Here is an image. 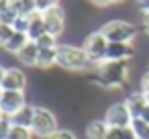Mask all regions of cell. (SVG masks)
Returning a JSON list of instances; mask_svg holds the SVG:
<instances>
[{"mask_svg":"<svg viewBox=\"0 0 149 139\" xmlns=\"http://www.w3.org/2000/svg\"><path fill=\"white\" fill-rule=\"evenodd\" d=\"M125 104H127V108H129L131 117H133V119H139V117H141V112H143V108L147 106V96H145V92H141V90L131 92V94L127 96Z\"/></svg>","mask_w":149,"mask_h":139,"instance_id":"cell-12","label":"cell"},{"mask_svg":"<svg viewBox=\"0 0 149 139\" xmlns=\"http://www.w3.org/2000/svg\"><path fill=\"white\" fill-rule=\"evenodd\" d=\"M145 96H147V102H149V94H145Z\"/></svg>","mask_w":149,"mask_h":139,"instance_id":"cell-39","label":"cell"},{"mask_svg":"<svg viewBox=\"0 0 149 139\" xmlns=\"http://www.w3.org/2000/svg\"><path fill=\"white\" fill-rule=\"evenodd\" d=\"M49 139H78V137H76L70 129H57V131H55Z\"/></svg>","mask_w":149,"mask_h":139,"instance_id":"cell-28","label":"cell"},{"mask_svg":"<svg viewBox=\"0 0 149 139\" xmlns=\"http://www.w3.org/2000/svg\"><path fill=\"white\" fill-rule=\"evenodd\" d=\"M33 115H35V106L27 104V106H23L19 112H15V115L10 117V123H13V125H19V127H29V129H31Z\"/></svg>","mask_w":149,"mask_h":139,"instance_id":"cell-15","label":"cell"},{"mask_svg":"<svg viewBox=\"0 0 149 139\" xmlns=\"http://www.w3.org/2000/svg\"><path fill=\"white\" fill-rule=\"evenodd\" d=\"M135 4L141 13H149V0H135Z\"/></svg>","mask_w":149,"mask_h":139,"instance_id":"cell-31","label":"cell"},{"mask_svg":"<svg viewBox=\"0 0 149 139\" xmlns=\"http://www.w3.org/2000/svg\"><path fill=\"white\" fill-rule=\"evenodd\" d=\"M131 129L135 133L137 139H149V123L143 119H133L131 121Z\"/></svg>","mask_w":149,"mask_h":139,"instance_id":"cell-19","label":"cell"},{"mask_svg":"<svg viewBox=\"0 0 149 139\" xmlns=\"http://www.w3.org/2000/svg\"><path fill=\"white\" fill-rule=\"evenodd\" d=\"M35 43H37V47H39V49H53V47H57V45H59V43H57V37H53V35H49V33L41 35Z\"/></svg>","mask_w":149,"mask_h":139,"instance_id":"cell-22","label":"cell"},{"mask_svg":"<svg viewBox=\"0 0 149 139\" xmlns=\"http://www.w3.org/2000/svg\"><path fill=\"white\" fill-rule=\"evenodd\" d=\"M13 35H15V29L10 25H0V47H4Z\"/></svg>","mask_w":149,"mask_h":139,"instance_id":"cell-23","label":"cell"},{"mask_svg":"<svg viewBox=\"0 0 149 139\" xmlns=\"http://www.w3.org/2000/svg\"><path fill=\"white\" fill-rule=\"evenodd\" d=\"M10 127H13V123H10L8 117H2V119H0V139H6V137H8Z\"/></svg>","mask_w":149,"mask_h":139,"instance_id":"cell-27","label":"cell"},{"mask_svg":"<svg viewBox=\"0 0 149 139\" xmlns=\"http://www.w3.org/2000/svg\"><path fill=\"white\" fill-rule=\"evenodd\" d=\"M57 47H59V45H57ZM57 47H53V49H39L37 68H41V70H49V68L57 66Z\"/></svg>","mask_w":149,"mask_h":139,"instance_id":"cell-16","label":"cell"},{"mask_svg":"<svg viewBox=\"0 0 149 139\" xmlns=\"http://www.w3.org/2000/svg\"><path fill=\"white\" fill-rule=\"evenodd\" d=\"M57 66L68 72H82V70H88L92 66V61L82 47L65 43V45L57 47Z\"/></svg>","mask_w":149,"mask_h":139,"instance_id":"cell-2","label":"cell"},{"mask_svg":"<svg viewBox=\"0 0 149 139\" xmlns=\"http://www.w3.org/2000/svg\"><path fill=\"white\" fill-rule=\"evenodd\" d=\"M13 29L19 31V33H27V29H29V17L19 15V17L15 19V23H13Z\"/></svg>","mask_w":149,"mask_h":139,"instance_id":"cell-24","label":"cell"},{"mask_svg":"<svg viewBox=\"0 0 149 139\" xmlns=\"http://www.w3.org/2000/svg\"><path fill=\"white\" fill-rule=\"evenodd\" d=\"M133 53H135L133 43H108L106 59H110V61H125V59H131Z\"/></svg>","mask_w":149,"mask_h":139,"instance_id":"cell-10","label":"cell"},{"mask_svg":"<svg viewBox=\"0 0 149 139\" xmlns=\"http://www.w3.org/2000/svg\"><path fill=\"white\" fill-rule=\"evenodd\" d=\"M108 125L104 123V119H96L86 127V139H106L108 137Z\"/></svg>","mask_w":149,"mask_h":139,"instance_id":"cell-14","label":"cell"},{"mask_svg":"<svg viewBox=\"0 0 149 139\" xmlns=\"http://www.w3.org/2000/svg\"><path fill=\"white\" fill-rule=\"evenodd\" d=\"M23 106H27V98L25 92H17V90H4L2 100H0V110L4 117H13L15 112H19Z\"/></svg>","mask_w":149,"mask_h":139,"instance_id":"cell-8","label":"cell"},{"mask_svg":"<svg viewBox=\"0 0 149 139\" xmlns=\"http://www.w3.org/2000/svg\"><path fill=\"white\" fill-rule=\"evenodd\" d=\"M141 92H145V94H149V70L143 74V78H141Z\"/></svg>","mask_w":149,"mask_h":139,"instance_id":"cell-29","label":"cell"},{"mask_svg":"<svg viewBox=\"0 0 149 139\" xmlns=\"http://www.w3.org/2000/svg\"><path fill=\"white\" fill-rule=\"evenodd\" d=\"M31 131H33V135L39 137V139H49V137L57 131V117H55L49 108H45V106H35Z\"/></svg>","mask_w":149,"mask_h":139,"instance_id":"cell-4","label":"cell"},{"mask_svg":"<svg viewBox=\"0 0 149 139\" xmlns=\"http://www.w3.org/2000/svg\"><path fill=\"white\" fill-rule=\"evenodd\" d=\"M96 74V84L104 90H118L127 84L129 74H131V59L125 61H110L104 59L94 68Z\"/></svg>","mask_w":149,"mask_h":139,"instance_id":"cell-1","label":"cell"},{"mask_svg":"<svg viewBox=\"0 0 149 139\" xmlns=\"http://www.w3.org/2000/svg\"><path fill=\"white\" fill-rule=\"evenodd\" d=\"M139 119H143V121H147L149 123V102H147V106L143 108V112H141V117Z\"/></svg>","mask_w":149,"mask_h":139,"instance_id":"cell-33","label":"cell"},{"mask_svg":"<svg viewBox=\"0 0 149 139\" xmlns=\"http://www.w3.org/2000/svg\"><path fill=\"white\" fill-rule=\"evenodd\" d=\"M141 25H143V33L149 37V13H143V19H141Z\"/></svg>","mask_w":149,"mask_h":139,"instance_id":"cell-30","label":"cell"},{"mask_svg":"<svg viewBox=\"0 0 149 139\" xmlns=\"http://www.w3.org/2000/svg\"><path fill=\"white\" fill-rule=\"evenodd\" d=\"M45 21H43V13L35 10L33 15H29V29H27V37L29 41H37L41 35H45Z\"/></svg>","mask_w":149,"mask_h":139,"instance_id":"cell-11","label":"cell"},{"mask_svg":"<svg viewBox=\"0 0 149 139\" xmlns=\"http://www.w3.org/2000/svg\"><path fill=\"white\" fill-rule=\"evenodd\" d=\"M100 33L108 39V43H133L137 37L135 25L120 21V19H114V21H108L106 25H102Z\"/></svg>","mask_w":149,"mask_h":139,"instance_id":"cell-3","label":"cell"},{"mask_svg":"<svg viewBox=\"0 0 149 139\" xmlns=\"http://www.w3.org/2000/svg\"><path fill=\"white\" fill-rule=\"evenodd\" d=\"M33 131L29 127H19V125H13L10 127V133L6 139H33Z\"/></svg>","mask_w":149,"mask_h":139,"instance_id":"cell-21","label":"cell"},{"mask_svg":"<svg viewBox=\"0 0 149 139\" xmlns=\"http://www.w3.org/2000/svg\"><path fill=\"white\" fill-rule=\"evenodd\" d=\"M6 8H10V0H0V13L6 10Z\"/></svg>","mask_w":149,"mask_h":139,"instance_id":"cell-34","label":"cell"},{"mask_svg":"<svg viewBox=\"0 0 149 139\" xmlns=\"http://www.w3.org/2000/svg\"><path fill=\"white\" fill-rule=\"evenodd\" d=\"M27 86V76L23 70L19 68H8L2 80V90H17V92H25Z\"/></svg>","mask_w":149,"mask_h":139,"instance_id":"cell-9","label":"cell"},{"mask_svg":"<svg viewBox=\"0 0 149 139\" xmlns=\"http://www.w3.org/2000/svg\"><path fill=\"white\" fill-rule=\"evenodd\" d=\"M4 74H6V68L0 66V88H2V80H4Z\"/></svg>","mask_w":149,"mask_h":139,"instance_id":"cell-35","label":"cell"},{"mask_svg":"<svg viewBox=\"0 0 149 139\" xmlns=\"http://www.w3.org/2000/svg\"><path fill=\"white\" fill-rule=\"evenodd\" d=\"M10 8L17 15H25V17H29V15H33L37 10L35 0H10Z\"/></svg>","mask_w":149,"mask_h":139,"instance_id":"cell-18","label":"cell"},{"mask_svg":"<svg viewBox=\"0 0 149 139\" xmlns=\"http://www.w3.org/2000/svg\"><path fill=\"white\" fill-rule=\"evenodd\" d=\"M131 121H133V117H131L125 102H114L104 112V123L108 127H129Z\"/></svg>","mask_w":149,"mask_h":139,"instance_id":"cell-6","label":"cell"},{"mask_svg":"<svg viewBox=\"0 0 149 139\" xmlns=\"http://www.w3.org/2000/svg\"><path fill=\"white\" fill-rule=\"evenodd\" d=\"M106 139H137V137H135V133L129 125V127H110Z\"/></svg>","mask_w":149,"mask_h":139,"instance_id":"cell-20","label":"cell"},{"mask_svg":"<svg viewBox=\"0 0 149 139\" xmlns=\"http://www.w3.org/2000/svg\"><path fill=\"white\" fill-rule=\"evenodd\" d=\"M43 21H45L47 33L53 37H59L65 29V10L61 6H53V8L43 13Z\"/></svg>","mask_w":149,"mask_h":139,"instance_id":"cell-7","label":"cell"},{"mask_svg":"<svg viewBox=\"0 0 149 139\" xmlns=\"http://www.w3.org/2000/svg\"><path fill=\"white\" fill-rule=\"evenodd\" d=\"M2 117H4V115H2V110H0V119H2Z\"/></svg>","mask_w":149,"mask_h":139,"instance_id":"cell-38","label":"cell"},{"mask_svg":"<svg viewBox=\"0 0 149 139\" xmlns=\"http://www.w3.org/2000/svg\"><path fill=\"white\" fill-rule=\"evenodd\" d=\"M27 43H29L27 33H19V31H15V35L8 39V43H6L2 49H4V51H8V53H15V55H17V53L27 45Z\"/></svg>","mask_w":149,"mask_h":139,"instance_id":"cell-17","label":"cell"},{"mask_svg":"<svg viewBox=\"0 0 149 139\" xmlns=\"http://www.w3.org/2000/svg\"><path fill=\"white\" fill-rule=\"evenodd\" d=\"M120 2H125V0H110V4H120Z\"/></svg>","mask_w":149,"mask_h":139,"instance_id":"cell-36","label":"cell"},{"mask_svg":"<svg viewBox=\"0 0 149 139\" xmlns=\"http://www.w3.org/2000/svg\"><path fill=\"white\" fill-rule=\"evenodd\" d=\"M17 57H19V61H21L23 66H37V57H39V47H37V43H35V41H29V43L17 53Z\"/></svg>","mask_w":149,"mask_h":139,"instance_id":"cell-13","label":"cell"},{"mask_svg":"<svg viewBox=\"0 0 149 139\" xmlns=\"http://www.w3.org/2000/svg\"><path fill=\"white\" fill-rule=\"evenodd\" d=\"M35 6H37L39 13H45L53 6H59V0H35Z\"/></svg>","mask_w":149,"mask_h":139,"instance_id":"cell-26","label":"cell"},{"mask_svg":"<svg viewBox=\"0 0 149 139\" xmlns=\"http://www.w3.org/2000/svg\"><path fill=\"white\" fill-rule=\"evenodd\" d=\"M82 49L86 51V55L90 57L92 66L96 68L98 64H102L106 59V49H108V39L100 33V31H94L90 33L86 39H84V45Z\"/></svg>","mask_w":149,"mask_h":139,"instance_id":"cell-5","label":"cell"},{"mask_svg":"<svg viewBox=\"0 0 149 139\" xmlns=\"http://www.w3.org/2000/svg\"><path fill=\"white\" fill-rule=\"evenodd\" d=\"M90 2H92V4H96V6H100V8H102V6H108V4H110V0H90Z\"/></svg>","mask_w":149,"mask_h":139,"instance_id":"cell-32","label":"cell"},{"mask_svg":"<svg viewBox=\"0 0 149 139\" xmlns=\"http://www.w3.org/2000/svg\"><path fill=\"white\" fill-rule=\"evenodd\" d=\"M17 17H19V15H17L13 8H6V10L0 13V25H10V27H13V23H15Z\"/></svg>","mask_w":149,"mask_h":139,"instance_id":"cell-25","label":"cell"},{"mask_svg":"<svg viewBox=\"0 0 149 139\" xmlns=\"http://www.w3.org/2000/svg\"><path fill=\"white\" fill-rule=\"evenodd\" d=\"M2 94H4V90H2V88H0V100H2Z\"/></svg>","mask_w":149,"mask_h":139,"instance_id":"cell-37","label":"cell"}]
</instances>
